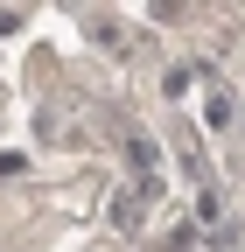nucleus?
Masks as SVG:
<instances>
[{"mask_svg":"<svg viewBox=\"0 0 245 252\" xmlns=\"http://www.w3.org/2000/svg\"><path fill=\"white\" fill-rule=\"evenodd\" d=\"M126 154H133V168H154V140H147V133H133Z\"/></svg>","mask_w":245,"mask_h":252,"instance_id":"nucleus-1","label":"nucleus"}]
</instances>
